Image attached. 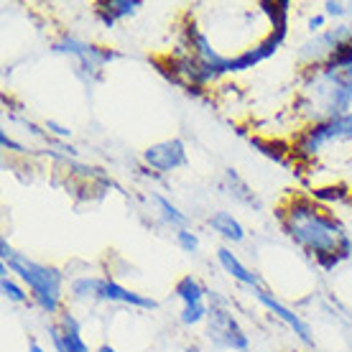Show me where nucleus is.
<instances>
[{
  "instance_id": "7",
  "label": "nucleus",
  "mask_w": 352,
  "mask_h": 352,
  "mask_svg": "<svg viewBox=\"0 0 352 352\" xmlns=\"http://www.w3.org/2000/svg\"><path fill=\"white\" fill-rule=\"evenodd\" d=\"M352 38V23H335V26H327L322 34L307 36L296 49V62L301 69H314V67H324L340 49Z\"/></svg>"
},
{
  "instance_id": "15",
  "label": "nucleus",
  "mask_w": 352,
  "mask_h": 352,
  "mask_svg": "<svg viewBox=\"0 0 352 352\" xmlns=\"http://www.w3.org/2000/svg\"><path fill=\"white\" fill-rule=\"evenodd\" d=\"M148 199H151V204H153V214L159 217V222L164 228H171L174 232L176 230L189 228V214H186L179 204L171 202L168 197H164V194H151Z\"/></svg>"
},
{
  "instance_id": "16",
  "label": "nucleus",
  "mask_w": 352,
  "mask_h": 352,
  "mask_svg": "<svg viewBox=\"0 0 352 352\" xmlns=\"http://www.w3.org/2000/svg\"><path fill=\"white\" fill-rule=\"evenodd\" d=\"M222 192L228 194L232 202L238 204H245V207H261V202H258V197L253 194V189L248 186V182L243 179V176L238 174V171H232V168H228L225 174H222Z\"/></svg>"
},
{
  "instance_id": "9",
  "label": "nucleus",
  "mask_w": 352,
  "mask_h": 352,
  "mask_svg": "<svg viewBox=\"0 0 352 352\" xmlns=\"http://www.w3.org/2000/svg\"><path fill=\"white\" fill-rule=\"evenodd\" d=\"M143 166L151 168L153 174L166 176L174 174L179 168L189 164V153H186V143L182 138H166V141H156L141 151Z\"/></svg>"
},
{
  "instance_id": "2",
  "label": "nucleus",
  "mask_w": 352,
  "mask_h": 352,
  "mask_svg": "<svg viewBox=\"0 0 352 352\" xmlns=\"http://www.w3.org/2000/svg\"><path fill=\"white\" fill-rule=\"evenodd\" d=\"M352 110V38L324 64L301 69L294 113L307 125L327 123Z\"/></svg>"
},
{
  "instance_id": "4",
  "label": "nucleus",
  "mask_w": 352,
  "mask_h": 352,
  "mask_svg": "<svg viewBox=\"0 0 352 352\" xmlns=\"http://www.w3.org/2000/svg\"><path fill=\"white\" fill-rule=\"evenodd\" d=\"M52 52L59 54V56H69L72 62H74V74L85 85H92V82L100 80L107 64H113L120 56L115 49L85 41V38H80V36L74 34H62L59 38H54Z\"/></svg>"
},
{
  "instance_id": "21",
  "label": "nucleus",
  "mask_w": 352,
  "mask_h": 352,
  "mask_svg": "<svg viewBox=\"0 0 352 352\" xmlns=\"http://www.w3.org/2000/svg\"><path fill=\"white\" fill-rule=\"evenodd\" d=\"M174 240H176V245H179V250H182V253H189V256H197L199 248H202V240H199V235H197L192 228L176 230Z\"/></svg>"
},
{
  "instance_id": "28",
  "label": "nucleus",
  "mask_w": 352,
  "mask_h": 352,
  "mask_svg": "<svg viewBox=\"0 0 352 352\" xmlns=\"http://www.w3.org/2000/svg\"><path fill=\"white\" fill-rule=\"evenodd\" d=\"M350 23H352V8H350Z\"/></svg>"
},
{
  "instance_id": "17",
  "label": "nucleus",
  "mask_w": 352,
  "mask_h": 352,
  "mask_svg": "<svg viewBox=\"0 0 352 352\" xmlns=\"http://www.w3.org/2000/svg\"><path fill=\"white\" fill-rule=\"evenodd\" d=\"M69 299L74 304H100V276H74L69 281Z\"/></svg>"
},
{
  "instance_id": "11",
  "label": "nucleus",
  "mask_w": 352,
  "mask_h": 352,
  "mask_svg": "<svg viewBox=\"0 0 352 352\" xmlns=\"http://www.w3.org/2000/svg\"><path fill=\"white\" fill-rule=\"evenodd\" d=\"M100 304H123V307L141 309V311L159 309V301L153 296H146V294L128 289V286L118 283L110 276H100Z\"/></svg>"
},
{
  "instance_id": "23",
  "label": "nucleus",
  "mask_w": 352,
  "mask_h": 352,
  "mask_svg": "<svg viewBox=\"0 0 352 352\" xmlns=\"http://www.w3.org/2000/svg\"><path fill=\"white\" fill-rule=\"evenodd\" d=\"M44 131L49 133V138H54L56 143H64V141H69L72 138V128L62 125L59 120H52V118L44 123Z\"/></svg>"
},
{
  "instance_id": "13",
  "label": "nucleus",
  "mask_w": 352,
  "mask_h": 352,
  "mask_svg": "<svg viewBox=\"0 0 352 352\" xmlns=\"http://www.w3.org/2000/svg\"><path fill=\"white\" fill-rule=\"evenodd\" d=\"M141 8V0H107V3H97L95 6V18L102 23V28H115L120 21L138 16Z\"/></svg>"
},
{
  "instance_id": "27",
  "label": "nucleus",
  "mask_w": 352,
  "mask_h": 352,
  "mask_svg": "<svg viewBox=\"0 0 352 352\" xmlns=\"http://www.w3.org/2000/svg\"><path fill=\"white\" fill-rule=\"evenodd\" d=\"M95 352H118L110 342H102L100 347H95Z\"/></svg>"
},
{
  "instance_id": "8",
  "label": "nucleus",
  "mask_w": 352,
  "mask_h": 352,
  "mask_svg": "<svg viewBox=\"0 0 352 352\" xmlns=\"http://www.w3.org/2000/svg\"><path fill=\"white\" fill-rule=\"evenodd\" d=\"M250 296H256V301L261 304V307L271 314L273 319H278L283 327H289L291 332L296 335V340H299L304 347H309V350H314L317 347V342H314V332H311V327H309V322L304 317H301L299 311H294L291 307H286L276 294H271V291L265 289V286H258V289H250L248 291Z\"/></svg>"
},
{
  "instance_id": "10",
  "label": "nucleus",
  "mask_w": 352,
  "mask_h": 352,
  "mask_svg": "<svg viewBox=\"0 0 352 352\" xmlns=\"http://www.w3.org/2000/svg\"><path fill=\"white\" fill-rule=\"evenodd\" d=\"M46 332H49V342H52L54 352H95L89 350L87 340L82 335L80 317L69 307L46 324Z\"/></svg>"
},
{
  "instance_id": "22",
  "label": "nucleus",
  "mask_w": 352,
  "mask_h": 352,
  "mask_svg": "<svg viewBox=\"0 0 352 352\" xmlns=\"http://www.w3.org/2000/svg\"><path fill=\"white\" fill-rule=\"evenodd\" d=\"M350 8L352 3H342V0H327V3H322V13L327 18H332L335 23L350 21Z\"/></svg>"
},
{
  "instance_id": "12",
  "label": "nucleus",
  "mask_w": 352,
  "mask_h": 352,
  "mask_svg": "<svg viewBox=\"0 0 352 352\" xmlns=\"http://www.w3.org/2000/svg\"><path fill=\"white\" fill-rule=\"evenodd\" d=\"M214 258H217V263L225 273H228L232 281H238L240 286H245L248 291L250 289H258V286H263L261 281V276L256 271H250L243 261L238 258V253H232V248L230 245H220L214 250Z\"/></svg>"
},
{
  "instance_id": "20",
  "label": "nucleus",
  "mask_w": 352,
  "mask_h": 352,
  "mask_svg": "<svg viewBox=\"0 0 352 352\" xmlns=\"http://www.w3.org/2000/svg\"><path fill=\"white\" fill-rule=\"evenodd\" d=\"M210 317V301H202V304H184L179 309V322L184 327H199L207 322Z\"/></svg>"
},
{
  "instance_id": "5",
  "label": "nucleus",
  "mask_w": 352,
  "mask_h": 352,
  "mask_svg": "<svg viewBox=\"0 0 352 352\" xmlns=\"http://www.w3.org/2000/svg\"><path fill=\"white\" fill-rule=\"evenodd\" d=\"M210 317L204 322V335L217 350L232 352H250V337L243 329L240 319L230 307V301L220 296V291H210Z\"/></svg>"
},
{
  "instance_id": "26",
  "label": "nucleus",
  "mask_w": 352,
  "mask_h": 352,
  "mask_svg": "<svg viewBox=\"0 0 352 352\" xmlns=\"http://www.w3.org/2000/svg\"><path fill=\"white\" fill-rule=\"evenodd\" d=\"M28 352H49V350H46L44 344L38 342L36 337H31V340H28Z\"/></svg>"
},
{
  "instance_id": "18",
  "label": "nucleus",
  "mask_w": 352,
  "mask_h": 352,
  "mask_svg": "<svg viewBox=\"0 0 352 352\" xmlns=\"http://www.w3.org/2000/svg\"><path fill=\"white\" fill-rule=\"evenodd\" d=\"M0 291H3V299L8 301V304H16V307H34L28 289L18 281L16 276H13L3 263H0Z\"/></svg>"
},
{
  "instance_id": "24",
  "label": "nucleus",
  "mask_w": 352,
  "mask_h": 352,
  "mask_svg": "<svg viewBox=\"0 0 352 352\" xmlns=\"http://www.w3.org/2000/svg\"><path fill=\"white\" fill-rule=\"evenodd\" d=\"M327 21L329 18L322 13V10H317V13H311V16L307 18V34L309 36H317V34H322L327 28Z\"/></svg>"
},
{
  "instance_id": "19",
  "label": "nucleus",
  "mask_w": 352,
  "mask_h": 352,
  "mask_svg": "<svg viewBox=\"0 0 352 352\" xmlns=\"http://www.w3.org/2000/svg\"><path fill=\"white\" fill-rule=\"evenodd\" d=\"M174 296L182 301V307H184V304H202V301H207L210 291H207V286H204L197 276L186 273V276H182V278L174 283Z\"/></svg>"
},
{
  "instance_id": "1",
  "label": "nucleus",
  "mask_w": 352,
  "mask_h": 352,
  "mask_svg": "<svg viewBox=\"0 0 352 352\" xmlns=\"http://www.w3.org/2000/svg\"><path fill=\"white\" fill-rule=\"evenodd\" d=\"M283 235L311 258L322 271H335L352 258V235L332 207H324L311 194H291L278 210Z\"/></svg>"
},
{
  "instance_id": "6",
  "label": "nucleus",
  "mask_w": 352,
  "mask_h": 352,
  "mask_svg": "<svg viewBox=\"0 0 352 352\" xmlns=\"http://www.w3.org/2000/svg\"><path fill=\"white\" fill-rule=\"evenodd\" d=\"M344 143H352V110L327 123L304 125L299 135L294 138L291 153L301 161H314L332 146H344Z\"/></svg>"
},
{
  "instance_id": "3",
  "label": "nucleus",
  "mask_w": 352,
  "mask_h": 352,
  "mask_svg": "<svg viewBox=\"0 0 352 352\" xmlns=\"http://www.w3.org/2000/svg\"><path fill=\"white\" fill-rule=\"evenodd\" d=\"M0 263L26 286L28 294H31V304L41 314H49L52 319H56L67 309V304H64L67 276H64L62 268L38 263L34 258H28L26 253H21L10 245L8 238L0 240Z\"/></svg>"
},
{
  "instance_id": "25",
  "label": "nucleus",
  "mask_w": 352,
  "mask_h": 352,
  "mask_svg": "<svg viewBox=\"0 0 352 352\" xmlns=\"http://www.w3.org/2000/svg\"><path fill=\"white\" fill-rule=\"evenodd\" d=\"M0 146H3V151H10V153H26V146L18 143L8 131H0Z\"/></svg>"
},
{
  "instance_id": "14",
  "label": "nucleus",
  "mask_w": 352,
  "mask_h": 352,
  "mask_svg": "<svg viewBox=\"0 0 352 352\" xmlns=\"http://www.w3.org/2000/svg\"><path fill=\"white\" fill-rule=\"evenodd\" d=\"M207 225H210L212 232H214L217 238H222L225 243H230V245H240V243H245V238H248L245 225L228 210L212 212L210 217H207Z\"/></svg>"
}]
</instances>
